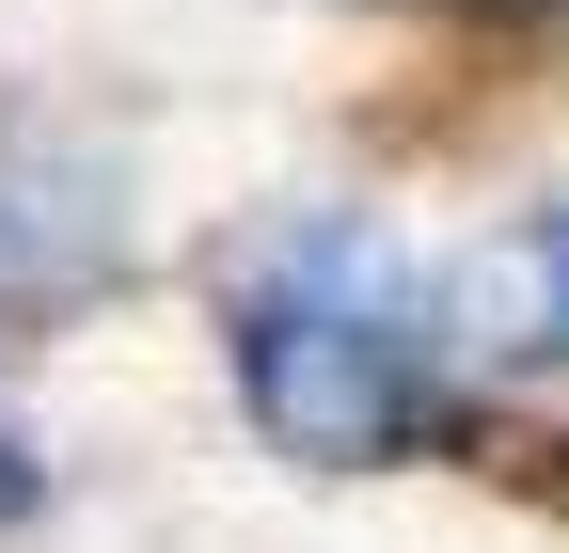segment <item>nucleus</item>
I'll list each match as a JSON object with an SVG mask.
<instances>
[{
    "label": "nucleus",
    "mask_w": 569,
    "mask_h": 553,
    "mask_svg": "<svg viewBox=\"0 0 569 553\" xmlns=\"http://www.w3.org/2000/svg\"><path fill=\"white\" fill-rule=\"evenodd\" d=\"M238 380H253V411H269L301 459H380L411 411H427L411 332H396L380 301H253V316H238Z\"/></svg>",
    "instance_id": "nucleus-1"
},
{
    "label": "nucleus",
    "mask_w": 569,
    "mask_h": 553,
    "mask_svg": "<svg viewBox=\"0 0 569 553\" xmlns=\"http://www.w3.org/2000/svg\"><path fill=\"white\" fill-rule=\"evenodd\" d=\"M538 301H553V332H569V222L538 238Z\"/></svg>",
    "instance_id": "nucleus-2"
},
{
    "label": "nucleus",
    "mask_w": 569,
    "mask_h": 553,
    "mask_svg": "<svg viewBox=\"0 0 569 553\" xmlns=\"http://www.w3.org/2000/svg\"><path fill=\"white\" fill-rule=\"evenodd\" d=\"M17 506H32V459H17V443H0V522H17Z\"/></svg>",
    "instance_id": "nucleus-3"
}]
</instances>
